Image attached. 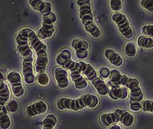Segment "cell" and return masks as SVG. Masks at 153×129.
<instances>
[{
  "instance_id": "14",
  "label": "cell",
  "mask_w": 153,
  "mask_h": 129,
  "mask_svg": "<svg viewBox=\"0 0 153 129\" xmlns=\"http://www.w3.org/2000/svg\"><path fill=\"white\" fill-rule=\"evenodd\" d=\"M28 2L31 8L42 16L49 15L53 12L52 4L49 1L44 0H28Z\"/></svg>"
},
{
  "instance_id": "12",
  "label": "cell",
  "mask_w": 153,
  "mask_h": 129,
  "mask_svg": "<svg viewBox=\"0 0 153 129\" xmlns=\"http://www.w3.org/2000/svg\"><path fill=\"white\" fill-rule=\"evenodd\" d=\"M48 110V104L43 100H38L26 107L25 114L28 118H34L38 115L46 114Z\"/></svg>"
},
{
  "instance_id": "7",
  "label": "cell",
  "mask_w": 153,
  "mask_h": 129,
  "mask_svg": "<svg viewBox=\"0 0 153 129\" xmlns=\"http://www.w3.org/2000/svg\"><path fill=\"white\" fill-rule=\"evenodd\" d=\"M112 21L116 24L118 32L126 39L131 40L134 37V32L129 20L123 13H113L111 15Z\"/></svg>"
},
{
  "instance_id": "36",
  "label": "cell",
  "mask_w": 153,
  "mask_h": 129,
  "mask_svg": "<svg viewBox=\"0 0 153 129\" xmlns=\"http://www.w3.org/2000/svg\"><path fill=\"white\" fill-rule=\"evenodd\" d=\"M129 108L132 112H138L141 110V102H131L129 103Z\"/></svg>"
},
{
  "instance_id": "26",
  "label": "cell",
  "mask_w": 153,
  "mask_h": 129,
  "mask_svg": "<svg viewBox=\"0 0 153 129\" xmlns=\"http://www.w3.org/2000/svg\"><path fill=\"white\" fill-rule=\"evenodd\" d=\"M122 74L117 69H112L111 71V75H110L109 79H108L106 83L115 85H120L122 81Z\"/></svg>"
},
{
  "instance_id": "29",
  "label": "cell",
  "mask_w": 153,
  "mask_h": 129,
  "mask_svg": "<svg viewBox=\"0 0 153 129\" xmlns=\"http://www.w3.org/2000/svg\"><path fill=\"white\" fill-rule=\"evenodd\" d=\"M141 111L144 113L153 114V100L146 99L141 102Z\"/></svg>"
},
{
  "instance_id": "28",
  "label": "cell",
  "mask_w": 153,
  "mask_h": 129,
  "mask_svg": "<svg viewBox=\"0 0 153 129\" xmlns=\"http://www.w3.org/2000/svg\"><path fill=\"white\" fill-rule=\"evenodd\" d=\"M124 54L127 56L128 57L132 58L134 57L137 54V47H136V44L134 42L129 41L124 46Z\"/></svg>"
},
{
  "instance_id": "5",
  "label": "cell",
  "mask_w": 153,
  "mask_h": 129,
  "mask_svg": "<svg viewBox=\"0 0 153 129\" xmlns=\"http://www.w3.org/2000/svg\"><path fill=\"white\" fill-rule=\"evenodd\" d=\"M121 86L126 87L129 91V103L141 102L144 100V93L141 87L140 83L137 78L129 77L122 74Z\"/></svg>"
},
{
  "instance_id": "13",
  "label": "cell",
  "mask_w": 153,
  "mask_h": 129,
  "mask_svg": "<svg viewBox=\"0 0 153 129\" xmlns=\"http://www.w3.org/2000/svg\"><path fill=\"white\" fill-rule=\"evenodd\" d=\"M53 75L56 85L60 89H65L69 87L71 81L69 72L67 69L62 67H56L53 72Z\"/></svg>"
},
{
  "instance_id": "34",
  "label": "cell",
  "mask_w": 153,
  "mask_h": 129,
  "mask_svg": "<svg viewBox=\"0 0 153 129\" xmlns=\"http://www.w3.org/2000/svg\"><path fill=\"white\" fill-rule=\"evenodd\" d=\"M140 5L143 9L150 13H153V0H141Z\"/></svg>"
},
{
  "instance_id": "39",
  "label": "cell",
  "mask_w": 153,
  "mask_h": 129,
  "mask_svg": "<svg viewBox=\"0 0 153 129\" xmlns=\"http://www.w3.org/2000/svg\"><path fill=\"white\" fill-rule=\"evenodd\" d=\"M43 129H53V128H43Z\"/></svg>"
},
{
  "instance_id": "24",
  "label": "cell",
  "mask_w": 153,
  "mask_h": 129,
  "mask_svg": "<svg viewBox=\"0 0 153 129\" xmlns=\"http://www.w3.org/2000/svg\"><path fill=\"white\" fill-rule=\"evenodd\" d=\"M57 117L53 114L46 115L42 120L43 128H53L54 129L57 125Z\"/></svg>"
},
{
  "instance_id": "25",
  "label": "cell",
  "mask_w": 153,
  "mask_h": 129,
  "mask_svg": "<svg viewBox=\"0 0 153 129\" xmlns=\"http://www.w3.org/2000/svg\"><path fill=\"white\" fill-rule=\"evenodd\" d=\"M82 97L84 98L86 106L88 108L94 109L98 106L99 104V99L97 96L94 94L87 93L83 94Z\"/></svg>"
},
{
  "instance_id": "33",
  "label": "cell",
  "mask_w": 153,
  "mask_h": 129,
  "mask_svg": "<svg viewBox=\"0 0 153 129\" xmlns=\"http://www.w3.org/2000/svg\"><path fill=\"white\" fill-rule=\"evenodd\" d=\"M111 69L109 68L106 67V66H101V67L99 69L98 74L99 75L100 77L104 79V80H106V79H108L110 75H111Z\"/></svg>"
},
{
  "instance_id": "30",
  "label": "cell",
  "mask_w": 153,
  "mask_h": 129,
  "mask_svg": "<svg viewBox=\"0 0 153 129\" xmlns=\"http://www.w3.org/2000/svg\"><path fill=\"white\" fill-rule=\"evenodd\" d=\"M5 106L7 108L9 114H15L19 110V102L15 99H11L6 104Z\"/></svg>"
},
{
  "instance_id": "23",
  "label": "cell",
  "mask_w": 153,
  "mask_h": 129,
  "mask_svg": "<svg viewBox=\"0 0 153 129\" xmlns=\"http://www.w3.org/2000/svg\"><path fill=\"white\" fill-rule=\"evenodd\" d=\"M136 43L139 47L150 49L153 48V38L148 37L143 34L138 35L136 40Z\"/></svg>"
},
{
  "instance_id": "38",
  "label": "cell",
  "mask_w": 153,
  "mask_h": 129,
  "mask_svg": "<svg viewBox=\"0 0 153 129\" xmlns=\"http://www.w3.org/2000/svg\"><path fill=\"white\" fill-rule=\"evenodd\" d=\"M108 129H122V127L118 124H114L108 127Z\"/></svg>"
},
{
  "instance_id": "1",
  "label": "cell",
  "mask_w": 153,
  "mask_h": 129,
  "mask_svg": "<svg viewBox=\"0 0 153 129\" xmlns=\"http://www.w3.org/2000/svg\"><path fill=\"white\" fill-rule=\"evenodd\" d=\"M76 5L78 7V16L85 30L92 38L98 39L101 37V31L94 21L92 12L91 1L89 0H78Z\"/></svg>"
},
{
  "instance_id": "32",
  "label": "cell",
  "mask_w": 153,
  "mask_h": 129,
  "mask_svg": "<svg viewBox=\"0 0 153 129\" xmlns=\"http://www.w3.org/2000/svg\"><path fill=\"white\" fill-rule=\"evenodd\" d=\"M56 21H57V16L54 12H52L49 15L42 16V24H55Z\"/></svg>"
},
{
  "instance_id": "18",
  "label": "cell",
  "mask_w": 153,
  "mask_h": 129,
  "mask_svg": "<svg viewBox=\"0 0 153 129\" xmlns=\"http://www.w3.org/2000/svg\"><path fill=\"white\" fill-rule=\"evenodd\" d=\"M36 33L42 40L50 39L55 33V24H42L41 27L38 29Z\"/></svg>"
},
{
  "instance_id": "21",
  "label": "cell",
  "mask_w": 153,
  "mask_h": 129,
  "mask_svg": "<svg viewBox=\"0 0 153 129\" xmlns=\"http://www.w3.org/2000/svg\"><path fill=\"white\" fill-rule=\"evenodd\" d=\"M11 87L5 81L0 82V105H5L11 100Z\"/></svg>"
},
{
  "instance_id": "11",
  "label": "cell",
  "mask_w": 153,
  "mask_h": 129,
  "mask_svg": "<svg viewBox=\"0 0 153 129\" xmlns=\"http://www.w3.org/2000/svg\"><path fill=\"white\" fill-rule=\"evenodd\" d=\"M72 48L78 60H85L89 57V43L84 39L76 38L71 42Z\"/></svg>"
},
{
  "instance_id": "20",
  "label": "cell",
  "mask_w": 153,
  "mask_h": 129,
  "mask_svg": "<svg viewBox=\"0 0 153 129\" xmlns=\"http://www.w3.org/2000/svg\"><path fill=\"white\" fill-rule=\"evenodd\" d=\"M100 122L102 126L109 127L114 124L119 123V119L115 112H107L103 113L100 116Z\"/></svg>"
},
{
  "instance_id": "16",
  "label": "cell",
  "mask_w": 153,
  "mask_h": 129,
  "mask_svg": "<svg viewBox=\"0 0 153 129\" xmlns=\"http://www.w3.org/2000/svg\"><path fill=\"white\" fill-rule=\"evenodd\" d=\"M113 111L115 112L118 115L119 123H120L123 126L126 128H129L134 125L135 123V117L130 112L121 108H116Z\"/></svg>"
},
{
  "instance_id": "6",
  "label": "cell",
  "mask_w": 153,
  "mask_h": 129,
  "mask_svg": "<svg viewBox=\"0 0 153 129\" xmlns=\"http://www.w3.org/2000/svg\"><path fill=\"white\" fill-rule=\"evenodd\" d=\"M64 68L69 72L70 77L76 90L83 91L88 87V81L81 72L79 60L76 61L72 59L65 66Z\"/></svg>"
},
{
  "instance_id": "27",
  "label": "cell",
  "mask_w": 153,
  "mask_h": 129,
  "mask_svg": "<svg viewBox=\"0 0 153 129\" xmlns=\"http://www.w3.org/2000/svg\"><path fill=\"white\" fill-rule=\"evenodd\" d=\"M36 83L41 87H47L50 83V77L46 72L36 74Z\"/></svg>"
},
{
  "instance_id": "2",
  "label": "cell",
  "mask_w": 153,
  "mask_h": 129,
  "mask_svg": "<svg viewBox=\"0 0 153 129\" xmlns=\"http://www.w3.org/2000/svg\"><path fill=\"white\" fill-rule=\"evenodd\" d=\"M30 43L33 51L36 54L35 72L36 74L46 71L49 62V58L48 52V45L38 37L34 29L32 31Z\"/></svg>"
},
{
  "instance_id": "35",
  "label": "cell",
  "mask_w": 153,
  "mask_h": 129,
  "mask_svg": "<svg viewBox=\"0 0 153 129\" xmlns=\"http://www.w3.org/2000/svg\"><path fill=\"white\" fill-rule=\"evenodd\" d=\"M142 34L148 36V37L153 38V24H145L141 28Z\"/></svg>"
},
{
  "instance_id": "19",
  "label": "cell",
  "mask_w": 153,
  "mask_h": 129,
  "mask_svg": "<svg viewBox=\"0 0 153 129\" xmlns=\"http://www.w3.org/2000/svg\"><path fill=\"white\" fill-rule=\"evenodd\" d=\"M71 60H72V55L71 50L68 49H63L56 57L55 62L59 67L65 68Z\"/></svg>"
},
{
  "instance_id": "4",
  "label": "cell",
  "mask_w": 153,
  "mask_h": 129,
  "mask_svg": "<svg viewBox=\"0 0 153 129\" xmlns=\"http://www.w3.org/2000/svg\"><path fill=\"white\" fill-rule=\"evenodd\" d=\"M32 30L30 28H23L16 35L15 40L16 50L22 58L34 57V51L30 43V38Z\"/></svg>"
},
{
  "instance_id": "10",
  "label": "cell",
  "mask_w": 153,
  "mask_h": 129,
  "mask_svg": "<svg viewBox=\"0 0 153 129\" xmlns=\"http://www.w3.org/2000/svg\"><path fill=\"white\" fill-rule=\"evenodd\" d=\"M34 60V57L22 58V75L23 82L27 85H33L36 82Z\"/></svg>"
},
{
  "instance_id": "31",
  "label": "cell",
  "mask_w": 153,
  "mask_h": 129,
  "mask_svg": "<svg viewBox=\"0 0 153 129\" xmlns=\"http://www.w3.org/2000/svg\"><path fill=\"white\" fill-rule=\"evenodd\" d=\"M109 7L114 13L120 12L123 7V2L122 0H111L108 1Z\"/></svg>"
},
{
  "instance_id": "8",
  "label": "cell",
  "mask_w": 153,
  "mask_h": 129,
  "mask_svg": "<svg viewBox=\"0 0 153 129\" xmlns=\"http://www.w3.org/2000/svg\"><path fill=\"white\" fill-rule=\"evenodd\" d=\"M7 80L9 83L13 95L15 98H21L24 97L25 90L23 85L22 75L18 71H10L7 74Z\"/></svg>"
},
{
  "instance_id": "17",
  "label": "cell",
  "mask_w": 153,
  "mask_h": 129,
  "mask_svg": "<svg viewBox=\"0 0 153 129\" xmlns=\"http://www.w3.org/2000/svg\"><path fill=\"white\" fill-rule=\"evenodd\" d=\"M104 55L109 63L116 68L121 67L124 64V59L122 56L113 49H106L104 52Z\"/></svg>"
},
{
  "instance_id": "9",
  "label": "cell",
  "mask_w": 153,
  "mask_h": 129,
  "mask_svg": "<svg viewBox=\"0 0 153 129\" xmlns=\"http://www.w3.org/2000/svg\"><path fill=\"white\" fill-rule=\"evenodd\" d=\"M56 108L59 110H71L79 111L87 108L84 97H79L77 98L67 97L60 98L56 103Z\"/></svg>"
},
{
  "instance_id": "15",
  "label": "cell",
  "mask_w": 153,
  "mask_h": 129,
  "mask_svg": "<svg viewBox=\"0 0 153 129\" xmlns=\"http://www.w3.org/2000/svg\"><path fill=\"white\" fill-rule=\"evenodd\" d=\"M107 85L109 87L108 96L112 100H124L129 98V91L126 87L109 83Z\"/></svg>"
},
{
  "instance_id": "37",
  "label": "cell",
  "mask_w": 153,
  "mask_h": 129,
  "mask_svg": "<svg viewBox=\"0 0 153 129\" xmlns=\"http://www.w3.org/2000/svg\"><path fill=\"white\" fill-rule=\"evenodd\" d=\"M0 74H1V77H0V82L5 81V78L7 79V75H5V70L3 71V68H1V72H0Z\"/></svg>"
},
{
  "instance_id": "22",
  "label": "cell",
  "mask_w": 153,
  "mask_h": 129,
  "mask_svg": "<svg viewBox=\"0 0 153 129\" xmlns=\"http://www.w3.org/2000/svg\"><path fill=\"white\" fill-rule=\"evenodd\" d=\"M12 121L9 115V112L5 105H1L0 109V128L1 129H9L11 128Z\"/></svg>"
},
{
  "instance_id": "3",
  "label": "cell",
  "mask_w": 153,
  "mask_h": 129,
  "mask_svg": "<svg viewBox=\"0 0 153 129\" xmlns=\"http://www.w3.org/2000/svg\"><path fill=\"white\" fill-rule=\"evenodd\" d=\"M80 70L87 80L90 82L99 95L101 97L108 96L109 87L106 81L99 75L98 72L94 66L84 60H79Z\"/></svg>"
}]
</instances>
